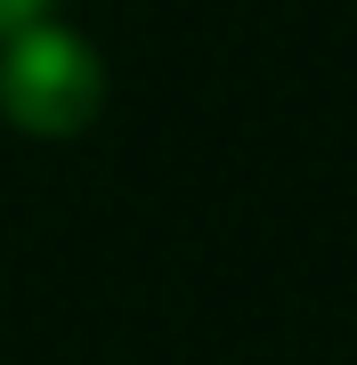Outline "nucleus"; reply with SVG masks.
Returning <instances> with one entry per match:
<instances>
[{
	"label": "nucleus",
	"mask_w": 357,
	"mask_h": 365,
	"mask_svg": "<svg viewBox=\"0 0 357 365\" xmlns=\"http://www.w3.org/2000/svg\"><path fill=\"white\" fill-rule=\"evenodd\" d=\"M98 106H106V66L73 25L33 16V25H16L0 41V114H9V130L73 138L98 122Z\"/></svg>",
	"instance_id": "1"
},
{
	"label": "nucleus",
	"mask_w": 357,
	"mask_h": 365,
	"mask_svg": "<svg viewBox=\"0 0 357 365\" xmlns=\"http://www.w3.org/2000/svg\"><path fill=\"white\" fill-rule=\"evenodd\" d=\"M41 9H49V0H0V41H9L16 25H33V16H41Z\"/></svg>",
	"instance_id": "2"
}]
</instances>
